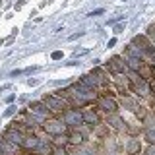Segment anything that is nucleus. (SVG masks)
Here are the masks:
<instances>
[{"instance_id": "13", "label": "nucleus", "mask_w": 155, "mask_h": 155, "mask_svg": "<svg viewBox=\"0 0 155 155\" xmlns=\"http://www.w3.org/2000/svg\"><path fill=\"white\" fill-rule=\"evenodd\" d=\"M126 66H130L134 72H140V68L143 66V62H142L140 56H128V58H126Z\"/></svg>"}, {"instance_id": "5", "label": "nucleus", "mask_w": 155, "mask_h": 155, "mask_svg": "<svg viewBox=\"0 0 155 155\" xmlns=\"http://www.w3.org/2000/svg\"><path fill=\"white\" fill-rule=\"evenodd\" d=\"M130 84H132V89L136 91V93H140V95H147L149 93V85L145 84V80L143 78H138V76H130Z\"/></svg>"}, {"instance_id": "11", "label": "nucleus", "mask_w": 155, "mask_h": 155, "mask_svg": "<svg viewBox=\"0 0 155 155\" xmlns=\"http://www.w3.org/2000/svg\"><path fill=\"white\" fill-rule=\"evenodd\" d=\"M84 114V122L85 124H91V126H99V114L95 113V110H85V113H81Z\"/></svg>"}, {"instance_id": "17", "label": "nucleus", "mask_w": 155, "mask_h": 155, "mask_svg": "<svg viewBox=\"0 0 155 155\" xmlns=\"http://www.w3.org/2000/svg\"><path fill=\"white\" fill-rule=\"evenodd\" d=\"M132 45H138L140 48H143V51H151V43L147 41V37H136L132 41Z\"/></svg>"}, {"instance_id": "6", "label": "nucleus", "mask_w": 155, "mask_h": 155, "mask_svg": "<svg viewBox=\"0 0 155 155\" xmlns=\"http://www.w3.org/2000/svg\"><path fill=\"white\" fill-rule=\"evenodd\" d=\"M23 138H25V134L18 132V130H14V128H8L6 132H4V140L10 142V143H14V145H18V147H21Z\"/></svg>"}, {"instance_id": "25", "label": "nucleus", "mask_w": 155, "mask_h": 155, "mask_svg": "<svg viewBox=\"0 0 155 155\" xmlns=\"http://www.w3.org/2000/svg\"><path fill=\"white\" fill-rule=\"evenodd\" d=\"M143 155H155V145H149L147 149H145V153Z\"/></svg>"}, {"instance_id": "2", "label": "nucleus", "mask_w": 155, "mask_h": 155, "mask_svg": "<svg viewBox=\"0 0 155 155\" xmlns=\"http://www.w3.org/2000/svg\"><path fill=\"white\" fill-rule=\"evenodd\" d=\"M64 124L72 126V128H78V126L85 124L84 122V114H81L80 110H70V109H68L64 113Z\"/></svg>"}, {"instance_id": "7", "label": "nucleus", "mask_w": 155, "mask_h": 155, "mask_svg": "<svg viewBox=\"0 0 155 155\" xmlns=\"http://www.w3.org/2000/svg\"><path fill=\"white\" fill-rule=\"evenodd\" d=\"M107 66H109V70L113 72V74H122L126 70V62L122 56H113L109 62H107Z\"/></svg>"}, {"instance_id": "9", "label": "nucleus", "mask_w": 155, "mask_h": 155, "mask_svg": "<svg viewBox=\"0 0 155 155\" xmlns=\"http://www.w3.org/2000/svg\"><path fill=\"white\" fill-rule=\"evenodd\" d=\"M107 126H110V128H114V130H124L126 128V122L122 118H120L118 114H107Z\"/></svg>"}, {"instance_id": "15", "label": "nucleus", "mask_w": 155, "mask_h": 155, "mask_svg": "<svg viewBox=\"0 0 155 155\" xmlns=\"http://www.w3.org/2000/svg\"><path fill=\"white\" fill-rule=\"evenodd\" d=\"M80 84L85 85V87H89V89H95V87H97V80L91 74H84V76H81V80H80Z\"/></svg>"}, {"instance_id": "10", "label": "nucleus", "mask_w": 155, "mask_h": 155, "mask_svg": "<svg viewBox=\"0 0 155 155\" xmlns=\"http://www.w3.org/2000/svg\"><path fill=\"white\" fill-rule=\"evenodd\" d=\"M29 113L35 114V116H41V118H43V116H47L51 110L47 109L45 103H39V101H37V103H31V105H29Z\"/></svg>"}, {"instance_id": "1", "label": "nucleus", "mask_w": 155, "mask_h": 155, "mask_svg": "<svg viewBox=\"0 0 155 155\" xmlns=\"http://www.w3.org/2000/svg\"><path fill=\"white\" fill-rule=\"evenodd\" d=\"M43 103L47 105V109L51 110V113H66L68 110L66 101L62 99V97H58V95H47Z\"/></svg>"}, {"instance_id": "28", "label": "nucleus", "mask_w": 155, "mask_h": 155, "mask_svg": "<svg viewBox=\"0 0 155 155\" xmlns=\"http://www.w3.org/2000/svg\"><path fill=\"white\" fill-rule=\"evenodd\" d=\"M149 89H151V91H155V81H153L151 85H149Z\"/></svg>"}, {"instance_id": "21", "label": "nucleus", "mask_w": 155, "mask_h": 155, "mask_svg": "<svg viewBox=\"0 0 155 155\" xmlns=\"http://www.w3.org/2000/svg\"><path fill=\"white\" fill-rule=\"evenodd\" d=\"M134 113H136V116H138V118H145V107H134Z\"/></svg>"}, {"instance_id": "26", "label": "nucleus", "mask_w": 155, "mask_h": 155, "mask_svg": "<svg viewBox=\"0 0 155 155\" xmlns=\"http://www.w3.org/2000/svg\"><path fill=\"white\" fill-rule=\"evenodd\" d=\"M76 155H93V151H89V149H80V151H76Z\"/></svg>"}, {"instance_id": "29", "label": "nucleus", "mask_w": 155, "mask_h": 155, "mask_svg": "<svg viewBox=\"0 0 155 155\" xmlns=\"http://www.w3.org/2000/svg\"><path fill=\"white\" fill-rule=\"evenodd\" d=\"M153 66H155V60H153Z\"/></svg>"}, {"instance_id": "24", "label": "nucleus", "mask_w": 155, "mask_h": 155, "mask_svg": "<svg viewBox=\"0 0 155 155\" xmlns=\"http://www.w3.org/2000/svg\"><path fill=\"white\" fill-rule=\"evenodd\" d=\"M147 37H151V41H155V27L153 25L147 29Z\"/></svg>"}, {"instance_id": "3", "label": "nucleus", "mask_w": 155, "mask_h": 155, "mask_svg": "<svg viewBox=\"0 0 155 155\" xmlns=\"http://www.w3.org/2000/svg\"><path fill=\"white\" fill-rule=\"evenodd\" d=\"M43 130L47 134H52V136H60L66 132V124H62L60 120H45L43 122Z\"/></svg>"}, {"instance_id": "12", "label": "nucleus", "mask_w": 155, "mask_h": 155, "mask_svg": "<svg viewBox=\"0 0 155 155\" xmlns=\"http://www.w3.org/2000/svg\"><path fill=\"white\" fill-rule=\"evenodd\" d=\"M18 151V145H14V143H10L4 140L2 145H0V155H16Z\"/></svg>"}, {"instance_id": "20", "label": "nucleus", "mask_w": 155, "mask_h": 155, "mask_svg": "<svg viewBox=\"0 0 155 155\" xmlns=\"http://www.w3.org/2000/svg\"><path fill=\"white\" fill-rule=\"evenodd\" d=\"M140 78H143V80H149V78H151V68L142 66V68H140Z\"/></svg>"}, {"instance_id": "4", "label": "nucleus", "mask_w": 155, "mask_h": 155, "mask_svg": "<svg viewBox=\"0 0 155 155\" xmlns=\"http://www.w3.org/2000/svg\"><path fill=\"white\" fill-rule=\"evenodd\" d=\"M97 107L103 109L107 114H113V113H116V109H118V105H116V101L113 97H99V99H97Z\"/></svg>"}, {"instance_id": "18", "label": "nucleus", "mask_w": 155, "mask_h": 155, "mask_svg": "<svg viewBox=\"0 0 155 155\" xmlns=\"http://www.w3.org/2000/svg\"><path fill=\"white\" fill-rule=\"evenodd\" d=\"M35 153H37V155H52V147H51L48 143L41 142V143H39V147L35 149Z\"/></svg>"}, {"instance_id": "16", "label": "nucleus", "mask_w": 155, "mask_h": 155, "mask_svg": "<svg viewBox=\"0 0 155 155\" xmlns=\"http://www.w3.org/2000/svg\"><path fill=\"white\" fill-rule=\"evenodd\" d=\"M68 143H74V145L84 143V134H81V132H78V130L70 132V134H68Z\"/></svg>"}, {"instance_id": "22", "label": "nucleus", "mask_w": 155, "mask_h": 155, "mask_svg": "<svg viewBox=\"0 0 155 155\" xmlns=\"http://www.w3.org/2000/svg\"><path fill=\"white\" fill-rule=\"evenodd\" d=\"M145 140L151 145H155V130H147V132H145Z\"/></svg>"}, {"instance_id": "8", "label": "nucleus", "mask_w": 155, "mask_h": 155, "mask_svg": "<svg viewBox=\"0 0 155 155\" xmlns=\"http://www.w3.org/2000/svg\"><path fill=\"white\" fill-rule=\"evenodd\" d=\"M39 143H41V140H39L35 134H27L25 138H23L21 147H23V149H27V151H35V149L39 147Z\"/></svg>"}, {"instance_id": "23", "label": "nucleus", "mask_w": 155, "mask_h": 155, "mask_svg": "<svg viewBox=\"0 0 155 155\" xmlns=\"http://www.w3.org/2000/svg\"><path fill=\"white\" fill-rule=\"evenodd\" d=\"M52 155H70V153H68L64 147H54L52 149Z\"/></svg>"}, {"instance_id": "27", "label": "nucleus", "mask_w": 155, "mask_h": 155, "mask_svg": "<svg viewBox=\"0 0 155 155\" xmlns=\"http://www.w3.org/2000/svg\"><path fill=\"white\" fill-rule=\"evenodd\" d=\"M52 58H54V60H58V58H62V52H60V51L52 52Z\"/></svg>"}, {"instance_id": "19", "label": "nucleus", "mask_w": 155, "mask_h": 155, "mask_svg": "<svg viewBox=\"0 0 155 155\" xmlns=\"http://www.w3.org/2000/svg\"><path fill=\"white\" fill-rule=\"evenodd\" d=\"M52 142H54V145H56V147H64V145L68 143V136H66V134L54 136V140H52Z\"/></svg>"}, {"instance_id": "14", "label": "nucleus", "mask_w": 155, "mask_h": 155, "mask_svg": "<svg viewBox=\"0 0 155 155\" xmlns=\"http://www.w3.org/2000/svg\"><path fill=\"white\" fill-rule=\"evenodd\" d=\"M126 151H128V155H136L142 151V143H140V140H130L128 145H126Z\"/></svg>"}]
</instances>
